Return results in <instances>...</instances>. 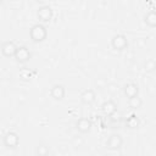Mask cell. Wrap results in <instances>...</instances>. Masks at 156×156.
I'll use <instances>...</instances> for the list:
<instances>
[{"label": "cell", "mask_w": 156, "mask_h": 156, "mask_svg": "<svg viewBox=\"0 0 156 156\" xmlns=\"http://www.w3.org/2000/svg\"><path fill=\"white\" fill-rule=\"evenodd\" d=\"M29 37L34 43L44 41L48 37V29L43 23H35L29 29Z\"/></svg>", "instance_id": "obj_1"}, {"label": "cell", "mask_w": 156, "mask_h": 156, "mask_svg": "<svg viewBox=\"0 0 156 156\" xmlns=\"http://www.w3.org/2000/svg\"><path fill=\"white\" fill-rule=\"evenodd\" d=\"M52 16H54V12H52L51 6H49V5H41V6H39V9L37 11V17H38V20L41 23L50 22L52 20Z\"/></svg>", "instance_id": "obj_2"}, {"label": "cell", "mask_w": 156, "mask_h": 156, "mask_svg": "<svg viewBox=\"0 0 156 156\" xmlns=\"http://www.w3.org/2000/svg\"><path fill=\"white\" fill-rule=\"evenodd\" d=\"M111 46L116 51H122L128 46V39L124 34H116L111 39Z\"/></svg>", "instance_id": "obj_3"}, {"label": "cell", "mask_w": 156, "mask_h": 156, "mask_svg": "<svg viewBox=\"0 0 156 156\" xmlns=\"http://www.w3.org/2000/svg\"><path fill=\"white\" fill-rule=\"evenodd\" d=\"M13 57H15V60L17 62L26 63V62H28L32 58V52L29 51V49L27 46L22 45V46H18L17 48V51H16V54H15Z\"/></svg>", "instance_id": "obj_4"}, {"label": "cell", "mask_w": 156, "mask_h": 156, "mask_svg": "<svg viewBox=\"0 0 156 156\" xmlns=\"http://www.w3.org/2000/svg\"><path fill=\"white\" fill-rule=\"evenodd\" d=\"M20 144V136L16 132H7L4 135V145L7 149H16Z\"/></svg>", "instance_id": "obj_5"}, {"label": "cell", "mask_w": 156, "mask_h": 156, "mask_svg": "<svg viewBox=\"0 0 156 156\" xmlns=\"http://www.w3.org/2000/svg\"><path fill=\"white\" fill-rule=\"evenodd\" d=\"M122 145H123V138L118 133H112L106 141V147L110 150H118L122 147Z\"/></svg>", "instance_id": "obj_6"}, {"label": "cell", "mask_w": 156, "mask_h": 156, "mask_svg": "<svg viewBox=\"0 0 156 156\" xmlns=\"http://www.w3.org/2000/svg\"><path fill=\"white\" fill-rule=\"evenodd\" d=\"M17 45L15 44V41L12 40H6L1 44V54L6 57H12L15 56L16 51H17Z\"/></svg>", "instance_id": "obj_7"}, {"label": "cell", "mask_w": 156, "mask_h": 156, "mask_svg": "<svg viewBox=\"0 0 156 156\" xmlns=\"http://www.w3.org/2000/svg\"><path fill=\"white\" fill-rule=\"evenodd\" d=\"M50 95H51V98L54 100H57V101L62 100L65 98V95H66L65 85H62V84H54L51 87V89H50Z\"/></svg>", "instance_id": "obj_8"}, {"label": "cell", "mask_w": 156, "mask_h": 156, "mask_svg": "<svg viewBox=\"0 0 156 156\" xmlns=\"http://www.w3.org/2000/svg\"><path fill=\"white\" fill-rule=\"evenodd\" d=\"M76 129L79 133H82V134H85V133L90 132V129H91V121L89 118H85V117L79 118L76 122Z\"/></svg>", "instance_id": "obj_9"}, {"label": "cell", "mask_w": 156, "mask_h": 156, "mask_svg": "<svg viewBox=\"0 0 156 156\" xmlns=\"http://www.w3.org/2000/svg\"><path fill=\"white\" fill-rule=\"evenodd\" d=\"M95 99H96V94H95V91L93 89H85V90H83L80 93V101L84 105L94 104Z\"/></svg>", "instance_id": "obj_10"}, {"label": "cell", "mask_w": 156, "mask_h": 156, "mask_svg": "<svg viewBox=\"0 0 156 156\" xmlns=\"http://www.w3.org/2000/svg\"><path fill=\"white\" fill-rule=\"evenodd\" d=\"M101 111L106 116H113L117 112V104L113 100H106L101 105Z\"/></svg>", "instance_id": "obj_11"}, {"label": "cell", "mask_w": 156, "mask_h": 156, "mask_svg": "<svg viewBox=\"0 0 156 156\" xmlns=\"http://www.w3.org/2000/svg\"><path fill=\"white\" fill-rule=\"evenodd\" d=\"M123 93L124 95L129 99V98H133L135 95H139V87L136 83H133V82H129V83H126L124 87H123Z\"/></svg>", "instance_id": "obj_12"}, {"label": "cell", "mask_w": 156, "mask_h": 156, "mask_svg": "<svg viewBox=\"0 0 156 156\" xmlns=\"http://www.w3.org/2000/svg\"><path fill=\"white\" fill-rule=\"evenodd\" d=\"M139 126H140V119H139V117L136 116V115H130L127 119H126V127L127 128H129V129H136V128H139Z\"/></svg>", "instance_id": "obj_13"}, {"label": "cell", "mask_w": 156, "mask_h": 156, "mask_svg": "<svg viewBox=\"0 0 156 156\" xmlns=\"http://www.w3.org/2000/svg\"><path fill=\"white\" fill-rule=\"evenodd\" d=\"M144 22L149 27H156V10H150L144 16Z\"/></svg>", "instance_id": "obj_14"}, {"label": "cell", "mask_w": 156, "mask_h": 156, "mask_svg": "<svg viewBox=\"0 0 156 156\" xmlns=\"http://www.w3.org/2000/svg\"><path fill=\"white\" fill-rule=\"evenodd\" d=\"M18 77H20V79L23 80V82H29V80L32 79V77H33V72H32L29 68L23 67V68L20 69V72H18Z\"/></svg>", "instance_id": "obj_15"}, {"label": "cell", "mask_w": 156, "mask_h": 156, "mask_svg": "<svg viewBox=\"0 0 156 156\" xmlns=\"http://www.w3.org/2000/svg\"><path fill=\"white\" fill-rule=\"evenodd\" d=\"M143 68L145 72L147 73H151V72H155L156 71V61L154 58H147L144 61V65H143Z\"/></svg>", "instance_id": "obj_16"}, {"label": "cell", "mask_w": 156, "mask_h": 156, "mask_svg": "<svg viewBox=\"0 0 156 156\" xmlns=\"http://www.w3.org/2000/svg\"><path fill=\"white\" fill-rule=\"evenodd\" d=\"M128 104H129V106L132 108H140L141 105H143V100H141V98L139 95H135V96L128 99Z\"/></svg>", "instance_id": "obj_17"}, {"label": "cell", "mask_w": 156, "mask_h": 156, "mask_svg": "<svg viewBox=\"0 0 156 156\" xmlns=\"http://www.w3.org/2000/svg\"><path fill=\"white\" fill-rule=\"evenodd\" d=\"M35 154L39 156H46L49 154V149L46 146H38L35 150Z\"/></svg>", "instance_id": "obj_18"}, {"label": "cell", "mask_w": 156, "mask_h": 156, "mask_svg": "<svg viewBox=\"0 0 156 156\" xmlns=\"http://www.w3.org/2000/svg\"><path fill=\"white\" fill-rule=\"evenodd\" d=\"M106 89H107V91H108V93L115 94V93H117V91H118L119 87H118V84H116V83H108Z\"/></svg>", "instance_id": "obj_19"}, {"label": "cell", "mask_w": 156, "mask_h": 156, "mask_svg": "<svg viewBox=\"0 0 156 156\" xmlns=\"http://www.w3.org/2000/svg\"><path fill=\"white\" fill-rule=\"evenodd\" d=\"M35 1H37V2H38V4H41V2H44V1H45V0H35Z\"/></svg>", "instance_id": "obj_20"}]
</instances>
